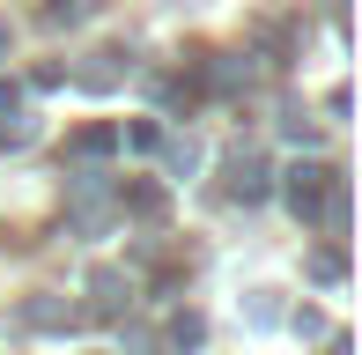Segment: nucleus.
Instances as JSON below:
<instances>
[{
	"mask_svg": "<svg viewBox=\"0 0 362 355\" xmlns=\"http://www.w3.org/2000/svg\"><path fill=\"white\" fill-rule=\"evenodd\" d=\"M170 170H200V141H170Z\"/></svg>",
	"mask_w": 362,
	"mask_h": 355,
	"instance_id": "nucleus-12",
	"label": "nucleus"
},
{
	"mask_svg": "<svg viewBox=\"0 0 362 355\" xmlns=\"http://www.w3.org/2000/svg\"><path fill=\"white\" fill-rule=\"evenodd\" d=\"M119 149V126H81L74 134V156H111Z\"/></svg>",
	"mask_w": 362,
	"mask_h": 355,
	"instance_id": "nucleus-7",
	"label": "nucleus"
},
{
	"mask_svg": "<svg viewBox=\"0 0 362 355\" xmlns=\"http://www.w3.org/2000/svg\"><path fill=\"white\" fill-rule=\"evenodd\" d=\"M281 134H288V141H303V149H310V141H318V126H310L303 111H288V119H281Z\"/></svg>",
	"mask_w": 362,
	"mask_h": 355,
	"instance_id": "nucleus-13",
	"label": "nucleus"
},
{
	"mask_svg": "<svg viewBox=\"0 0 362 355\" xmlns=\"http://www.w3.org/2000/svg\"><path fill=\"white\" fill-rule=\"evenodd\" d=\"M126 141H134V149H163V126H156V119H134V126H126Z\"/></svg>",
	"mask_w": 362,
	"mask_h": 355,
	"instance_id": "nucleus-10",
	"label": "nucleus"
},
{
	"mask_svg": "<svg viewBox=\"0 0 362 355\" xmlns=\"http://www.w3.org/2000/svg\"><path fill=\"white\" fill-rule=\"evenodd\" d=\"M15 104H23V89H15V82H0V111H15Z\"/></svg>",
	"mask_w": 362,
	"mask_h": 355,
	"instance_id": "nucleus-14",
	"label": "nucleus"
},
{
	"mask_svg": "<svg viewBox=\"0 0 362 355\" xmlns=\"http://www.w3.org/2000/svg\"><path fill=\"white\" fill-rule=\"evenodd\" d=\"M23 318H30V326H59V318H67V303H52V296H37V303H23Z\"/></svg>",
	"mask_w": 362,
	"mask_h": 355,
	"instance_id": "nucleus-9",
	"label": "nucleus"
},
{
	"mask_svg": "<svg viewBox=\"0 0 362 355\" xmlns=\"http://www.w3.org/2000/svg\"><path fill=\"white\" fill-rule=\"evenodd\" d=\"M81 89H119L126 82V52H89V67L74 74Z\"/></svg>",
	"mask_w": 362,
	"mask_h": 355,
	"instance_id": "nucleus-4",
	"label": "nucleus"
},
{
	"mask_svg": "<svg viewBox=\"0 0 362 355\" xmlns=\"http://www.w3.org/2000/svg\"><path fill=\"white\" fill-rule=\"evenodd\" d=\"M119 207H126V215H141V222H163V207H170V200H163L156 178H134V185L119 192Z\"/></svg>",
	"mask_w": 362,
	"mask_h": 355,
	"instance_id": "nucleus-3",
	"label": "nucleus"
},
{
	"mask_svg": "<svg viewBox=\"0 0 362 355\" xmlns=\"http://www.w3.org/2000/svg\"><path fill=\"white\" fill-rule=\"evenodd\" d=\"M229 200H244V207L267 200V163H259V156H237V163H229Z\"/></svg>",
	"mask_w": 362,
	"mask_h": 355,
	"instance_id": "nucleus-2",
	"label": "nucleus"
},
{
	"mask_svg": "<svg viewBox=\"0 0 362 355\" xmlns=\"http://www.w3.org/2000/svg\"><path fill=\"white\" fill-rule=\"evenodd\" d=\"M310 281H325V289H340V281H348V252H340V245H325V252H310Z\"/></svg>",
	"mask_w": 362,
	"mask_h": 355,
	"instance_id": "nucleus-5",
	"label": "nucleus"
},
{
	"mask_svg": "<svg viewBox=\"0 0 362 355\" xmlns=\"http://www.w3.org/2000/svg\"><path fill=\"white\" fill-rule=\"evenodd\" d=\"M200 341H207V318L200 311H177L170 318V348H200Z\"/></svg>",
	"mask_w": 362,
	"mask_h": 355,
	"instance_id": "nucleus-8",
	"label": "nucleus"
},
{
	"mask_svg": "<svg viewBox=\"0 0 362 355\" xmlns=\"http://www.w3.org/2000/svg\"><path fill=\"white\" fill-rule=\"evenodd\" d=\"M89 296H96V311L111 318V311H119V303H126V281H119V274H111V267H96V274H89Z\"/></svg>",
	"mask_w": 362,
	"mask_h": 355,
	"instance_id": "nucleus-6",
	"label": "nucleus"
},
{
	"mask_svg": "<svg viewBox=\"0 0 362 355\" xmlns=\"http://www.w3.org/2000/svg\"><path fill=\"white\" fill-rule=\"evenodd\" d=\"M333 178H340V170H325V163H288V170H281L288 215H296V222H318V215H325V192H333Z\"/></svg>",
	"mask_w": 362,
	"mask_h": 355,
	"instance_id": "nucleus-1",
	"label": "nucleus"
},
{
	"mask_svg": "<svg viewBox=\"0 0 362 355\" xmlns=\"http://www.w3.org/2000/svg\"><path fill=\"white\" fill-rule=\"evenodd\" d=\"M81 15H89V0H52V8H45V23H81Z\"/></svg>",
	"mask_w": 362,
	"mask_h": 355,
	"instance_id": "nucleus-11",
	"label": "nucleus"
},
{
	"mask_svg": "<svg viewBox=\"0 0 362 355\" xmlns=\"http://www.w3.org/2000/svg\"><path fill=\"white\" fill-rule=\"evenodd\" d=\"M0 52H8V23H0Z\"/></svg>",
	"mask_w": 362,
	"mask_h": 355,
	"instance_id": "nucleus-15",
	"label": "nucleus"
}]
</instances>
